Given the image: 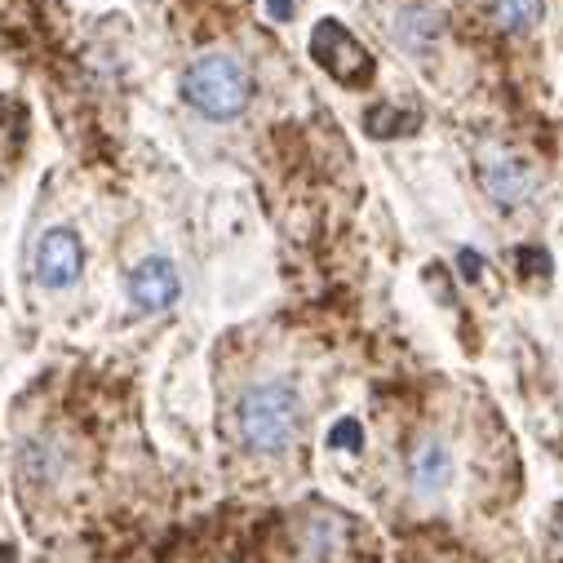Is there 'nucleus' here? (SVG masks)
Segmentation results:
<instances>
[{
  "label": "nucleus",
  "instance_id": "9",
  "mask_svg": "<svg viewBox=\"0 0 563 563\" xmlns=\"http://www.w3.org/2000/svg\"><path fill=\"white\" fill-rule=\"evenodd\" d=\"M395 36H399L408 49L427 54V49L440 41V19H435L431 10H404V14H399V27H395Z\"/></svg>",
  "mask_w": 563,
  "mask_h": 563
},
{
  "label": "nucleus",
  "instance_id": "12",
  "mask_svg": "<svg viewBox=\"0 0 563 563\" xmlns=\"http://www.w3.org/2000/svg\"><path fill=\"white\" fill-rule=\"evenodd\" d=\"M329 449H346V453H360L364 449V431H360V421H338V427L329 431Z\"/></svg>",
  "mask_w": 563,
  "mask_h": 563
},
{
  "label": "nucleus",
  "instance_id": "2",
  "mask_svg": "<svg viewBox=\"0 0 563 563\" xmlns=\"http://www.w3.org/2000/svg\"><path fill=\"white\" fill-rule=\"evenodd\" d=\"M183 93H187V102L200 115L235 120L249 107V98H253V80H249L240 58H231V54H200L187 67V76H183Z\"/></svg>",
  "mask_w": 563,
  "mask_h": 563
},
{
  "label": "nucleus",
  "instance_id": "11",
  "mask_svg": "<svg viewBox=\"0 0 563 563\" xmlns=\"http://www.w3.org/2000/svg\"><path fill=\"white\" fill-rule=\"evenodd\" d=\"M364 124H368V133L390 137V133H408V129L417 124V115H399L395 107H373V111L364 115Z\"/></svg>",
  "mask_w": 563,
  "mask_h": 563
},
{
  "label": "nucleus",
  "instance_id": "4",
  "mask_svg": "<svg viewBox=\"0 0 563 563\" xmlns=\"http://www.w3.org/2000/svg\"><path fill=\"white\" fill-rule=\"evenodd\" d=\"M85 271V249H80V235L67 231V227H54L41 235V249H36V279L45 289H71Z\"/></svg>",
  "mask_w": 563,
  "mask_h": 563
},
{
  "label": "nucleus",
  "instance_id": "1",
  "mask_svg": "<svg viewBox=\"0 0 563 563\" xmlns=\"http://www.w3.org/2000/svg\"><path fill=\"white\" fill-rule=\"evenodd\" d=\"M302 427V399L289 382H262L249 386L235 404V431L240 444L257 457H275L298 440Z\"/></svg>",
  "mask_w": 563,
  "mask_h": 563
},
{
  "label": "nucleus",
  "instance_id": "3",
  "mask_svg": "<svg viewBox=\"0 0 563 563\" xmlns=\"http://www.w3.org/2000/svg\"><path fill=\"white\" fill-rule=\"evenodd\" d=\"M311 58L342 85H364L373 80V58L368 49L338 23V19H324L316 32H311Z\"/></svg>",
  "mask_w": 563,
  "mask_h": 563
},
{
  "label": "nucleus",
  "instance_id": "8",
  "mask_svg": "<svg viewBox=\"0 0 563 563\" xmlns=\"http://www.w3.org/2000/svg\"><path fill=\"white\" fill-rule=\"evenodd\" d=\"M449 475H453V457H449L444 440L427 435V440L412 449V457H408V484H412V493L435 497L449 484Z\"/></svg>",
  "mask_w": 563,
  "mask_h": 563
},
{
  "label": "nucleus",
  "instance_id": "7",
  "mask_svg": "<svg viewBox=\"0 0 563 563\" xmlns=\"http://www.w3.org/2000/svg\"><path fill=\"white\" fill-rule=\"evenodd\" d=\"M346 541H351V523L342 515H333V510H316L302 523V537H298L307 563H333V559H342Z\"/></svg>",
  "mask_w": 563,
  "mask_h": 563
},
{
  "label": "nucleus",
  "instance_id": "15",
  "mask_svg": "<svg viewBox=\"0 0 563 563\" xmlns=\"http://www.w3.org/2000/svg\"><path fill=\"white\" fill-rule=\"evenodd\" d=\"M559 541H563V528H559Z\"/></svg>",
  "mask_w": 563,
  "mask_h": 563
},
{
  "label": "nucleus",
  "instance_id": "10",
  "mask_svg": "<svg viewBox=\"0 0 563 563\" xmlns=\"http://www.w3.org/2000/svg\"><path fill=\"white\" fill-rule=\"evenodd\" d=\"M541 19V0H493V27L497 32H528Z\"/></svg>",
  "mask_w": 563,
  "mask_h": 563
},
{
  "label": "nucleus",
  "instance_id": "14",
  "mask_svg": "<svg viewBox=\"0 0 563 563\" xmlns=\"http://www.w3.org/2000/svg\"><path fill=\"white\" fill-rule=\"evenodd\" d=\"M294 10H298V0H266V14H271L275 23H289Z\"/></svg>",
  "mask_w": 563,
  "mask_h": 563
},
{
  "label": "nucleus",
  "instance_id": "6",
  "mask_svg": "<svg viewBox=\"0 0 563 563\" xmlns=\"http://www.w3.org/2000/svg\"><path fill=\"white\" fill-rule=\"evenodd\" d=\"M479 183H484V191H488L501 209H515V205H523V200L537 191L532 169H528L523 161L506 156V152H484V161H479Z\"/></svg>",
  "mask_w": 563,
  "mask_h": 563
},
{
  "label": "nucleus",
  "instance_id": "5",
  "mask_svg": "<svg viewBox=\"0 0 563 563\" xmlns=\"http://www.w3.org/2000/svg\"><path fill=\"white\" fill-rule=\"evenodd\" d=\"M178 294H183V279L169 257H147L129 275V302L137 311H169L178 302Z\"/></svg>",
  "mask_w": 563,
  "mask_h": 563
},
{
  "label": "nucleus",
  "instance_id": "13",
  "mask_svg": "<svg viewBox=\"0 0 563 563\" xmlns=\"http://www.w3.org/2000/svg\"><path fill=\"white\" fill-rule=\"evenodd\" d=\"M457 266H462L466 279H479V275H484V257H479L475 249H462V253H457Z\"/></svg>",
  "mask_w": 563,
  "mask_h": 563
}]
</instances>
